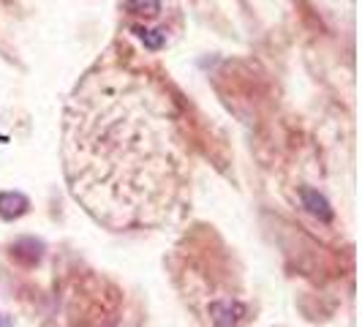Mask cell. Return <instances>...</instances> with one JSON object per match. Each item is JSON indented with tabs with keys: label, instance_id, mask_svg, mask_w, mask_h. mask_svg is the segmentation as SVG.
Segmentation results:
<instances>
[{
	"label": "cell",
	"instance_id": "obj_1",
	"mask_svg": "<svg viewBox=\"0 0 362 327\" xmlns=\"http://www.w3.org/2000/svg\"><path fill=\"white\" fill-rule=\"evenodd\" d=\"M63 166L74 200L98 224H166L188 183L175 101L147 74L120 63L95 66L66 104Z\"/></svg>",
	"mask_w": 362,
	"mask_h": 327
},
{
	"label": "cell",
	"instance_id": "obj_2",
	"mask_svg": "<svg viewBox=\"0 0 362 327\" xmlns=\"http://www.w3.org/2000/svg\"><path fill=\"white\" fill-rule=\"evenodd\" d=\"M210 316H213L216 327H240V322L245 319V309L240 303L223 300V303H213L210 306Z\"/></svg>",
	"mask_w": 362,
	"mask_h": 327
},
{
	"label": "cell",
	"instance_id": "obj_3",
	"mask_svg": "<svg viewBox=\"0 0 362 327\" xmlns=\"http://www.w3.org/2000/svg\"><path fill=\"white\" fill-rule=\"evenodd\" d=\"M28 197H22V194H14V191H6V194H0V218H6V221H11V218H19L28 213Z\"/></svg>",
	"mask_w": 362,
	"mask_h": 327
},
{
	"label": "cell",
	"instance_id": "obj_4",
	"mask_svg": "<svg viewBox=\"0 0 362 327\" xmlns=\"http://www.w3.org/2000/svg\"><path fill=\"white\" fill-rule=\"evenodd\" d=\"M303 205H305L316 218H322V221H329V218H332L329 202H327L319 191H313V188H303Z\"/></svg>",
	"mask_w": 362,
	"mask_h": 327
},
{
	"label": "cell",
	"instance_id": "obj_5",
	"mask_svg": "<svg viewBox=\"0 0 362 327\" xmlns=\"http://www.w3.org/2000/svg\"><path fill=\"white\" fill-rule=\"evenodd\" d=\"M128 11L139 17H156L161 11V0H128Z\"/></svg>",
	"mask_w": 362,
	"mask_h": 327
},
{
	"label": "cell",
	"instance_id": "obj_6",
	"mask_svg": "<svg viewBox=\"0 0 362 327\" xmlns=\"http://www.w3.org/2000/svg\"><path fill=\"white\" fill-rule=\"evenodd\" d=\"M139 36H142V41H145L150 50H158V47H163V36H161V33H156V30H142Z\"/></svg>",
	"mask_w": 362,
	"mask_h": 327
},
{
	"label": "cell",
	"instance_id": "obj_7",
	"mask_svg": "<svg viewBox=\"0 0 362 327\" xmlns=\"http://www.w3.org/2000/svg\"><path fill=\"white\" fill-rule=\"evenodd\" d=\"M0 327H11V316H6V314H0Z\"/></svg>",
	"mask_w": 362,
	"mask_h": 327
}]
</instances>
